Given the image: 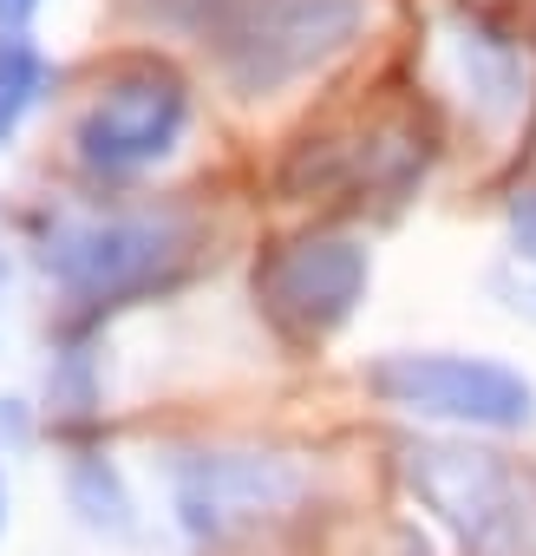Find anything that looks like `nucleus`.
Here are the masks:
<instances>
[{
    "label": "nucleus",
    "instance_id": "nucleus-1",
    "mask_svg": "<svg viewBox=\"0 0 536 556\" xmlns=\"http://www.w3.org/2000/svg\"><path fill=\"white\" fill-rule=\"evenodd\" d=\"M399 471L464 556H536V465L425 439L399 452Z\"/></svg>",
    "mask_w": 536,
    "mask_h": 556
},
{
    "label": "nucleus",
    "instance_id": "nucleus-4",
    "mask_svg": "<svg viewBox=\"0 0 536 556\" xmlns=\"http://www.w3.org/2000/svg\"><path fill=\"white\" fill-rule=\"evenodd\" d=\"M308 497V471L289 452L216 445L170 458V517L190 543H229L255 523H276Z\"/></svg>",
    "mask_w": 536,
    "mask_h": 556
},
{
    "label": "nucleus",
    "instance_id": "nucleus-8",
    "mask_svg": "<svg viewBox=\"0 0 536 556\" xmlns=\"http://www.w3.org/2000/svg\"><path fill=\"white\" fill-rule=\"evenodd\" d=\"M438 60L451 73V92L471 105L477 125H510L529 99V66L516 53V40L503 27H490L484 14H445L438 21Z\"/></svg>",
    "mask_w": 536,
    "mask_h": 556
},
{
    "label": "nucleus",
    "instance_id": "nucleus-12",
    "mask_svg": "<svg viewBox=\"0 0 536 556\" xmlns=\"http://www.w3.org/2000/svg\"><path fill=\"white\" fill-rule=\"evenodd\" d=\"M510 255L536 268V190H516L510 197Z\"/></svg>",
    "mask_w": 536,
    "mask_h": 556
},
{
    "label": "nucleus",
    "instance_id": "nucleus-13",
    "mask_svg": "<svg viewBox=\"0 0 536 556\" xmlns=\"http://www.w3.org/2000/svg\"><path fill=\"white\" fill-rule=\"evenodd\" d=\"M40 0H0V27H27Z\"/></svg>",
    "mask_w": 536,
    "mask_h": 556
},
{
    "label": "nucleus",
    "instance_id": "nucleus-10",
    "mask_svg": "<svg viewBox=\"0 0 536 556\" xmlns=\"http://www.w3.org/2000/svg\"><path fill=\"white\" fill-rule=\"evenodd\" d=\"M47 92V60L27 40V27H0V138H14L21 118Z\"/></svg>",
    "mask_w": 536,
    "mask_h": 556
},
{
    "label": "nucleus",
    "instance_id": "nucleus-9",
    "mask_svg": "<svg viewBox=\"0 0 536 556\" xmlns=\"http://www.w3.org/2000/svg\"><path fill=\"white\" fill-rule=\"evenodd\" d=\"M66 504H73V517H79L92 536H105V543H131V536H138L131 484H125V471H118L112 458H99V452H79V458L66 465Z\"/></svg>",
    "mask_w": 536,
    "mask_h": 556
},
{
    "label": "nucleus",
    "instance_id": "nucleus-11",
    "mask_svg": "<svg viewBox=\"0 0 536 556\" xmlns=\"http://www.w3.org/2000/svg\"><path fill=\"white\" fill-rule=\"evenodd\" d=\"M47 406L66 413V419H86V413L99 406V380H92V361H86V354H66V361L53 367V380H47Z\"/></svg>",
    "mask_w": 536,
    "mask_h": 556
},
{
    "label": "nucleus",
    "instance_id": "nucleus-5",
    "mask_svg": "<svg viewBox=\"0 0 536 556\" xmlns=\"http://www.w3.org/2000/svg\"><path fill=\"white\" fill-rule=\"evenodd\" d=\"M367 387L419 419L484 426V432H523L536 426V387L484 354H380L367 367Z\"/></svg>",
    "mask_w": 536,
    "mask_h": 556
},
{
    "label": "nucleus",
    "instance_id": "nucleus-6",
    "mask_svg": "<svg viewBox=\"0 0 536 556\" xmlns=\"http://www.w3.org/2000/svg\"><path fill=\"white\" fill-rule=\"evenodd\" d=\"M367 275L373 262L354 236H302V242H282L255 268V302L282 341L315 348L360 308Z\"/></svg>",
    "mask_w": 536,
    "mask_h": 556
},
{
    "label": "nucleus",
    "instance_id": "nucleus-2",
    "mask_svg": "<svg viewBox=\"0 0 536 556\" xmlns=\"http://www.w3.org/2000/svg\"><path fill=\"white\" fill-rule=\"evenodd\" d=\"M367 21V0H222L203 27L235 92L261 99L334 60Z\"/></svg>",
    "mask_w": 536,
    "mask_h": 556
},
{
    "label": "nucleus",
    "instance_id": "nucleus-14",
    "mask_svg": "<svg viewBox=\"0 0 536 556\" xmlns=\"http://www.w3.org/2000/svg\"><path fill=\"white\" fill-rule=\"evenodd\" d=\"M0 530H8V484H0Z\"/></svg>",
    "mask_w": 536,
    "mask_h": 556
},
{
    "label": "nucleus",
    "instance_id": "nucleus-15",
    "mask_svg": "<svg viewBox=\"0 0 536 556\" xmlns=\"http://www.w3.org/2000/svg\"><path fill=\"white\" fill-rule=\"evenodd\" d=\"M0 289H8V255H0Z\"/></svg>",
    "mask_w": 536,
    "mask_h": 556
},
{
    "label": "nucleus",
    "instance_id": "nucleus-7",
    "mask_svg": "<svg viewBox=\"0 0 536 556\" xmlns=\"http://www.w3.org/2000/svg\"><path fill=\"white\" fill-rule=\"evenodd\" d=\"M183 118H190L183 79L164 73V66H131L112 86H99V99L79 112L73 151H79L86 170L131 177V170H144V164H157V157L177 151Z\"/></svg>",
    "mask_w": 536,
    "mask_h": 556
},
{
    "label": "nucleus",
    "instance_id": "nucleus-3",
    "mask_svg": "<svg viewBox=\"0 0 536 556\" xmlns=\"http://www.w3.org/2000/svg\"><path fill=\"white\" fill-rule=\"evenodd\" d=\"M47 275L79 295V302H131L144 289H164L190 262V223L170 210H131V216H79V223H53V236L40 242Z\"/></svg>",
    "mask_w": 536,
    "mask_h": 556
}]
</instances>
